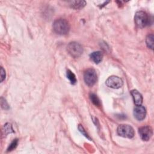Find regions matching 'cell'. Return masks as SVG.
Masks as SVG:
<instances>
[{
  "label": "cell",
  "mask_w": 154,
  "mask_h": 154,
  "mask_svg": "<svg viewBox=\"0 0 154 154\" xmlns=\"http://www.w3.org/2000/svg\"><path fill=\"white\" fill-rule=\"evenodd\" d=\"M53 29L59 35L67 34L70 29V26L68 22L64 19H58L53 23Z\"/></svg>",
  "instance_id": "1"
},
{
  "label": "cell",
  "mask_w": 154,
  "mask_h": 154,
  "mask_svg": "<svg viewBox=\"0 0 154 154\" xmlns=\"http://www.w3.org/2000/svg\"><path fill=\"white\" fill-rule=\"evenodd\" d=\"M134 20L138 28H143L148 25L149 22V18L148 14L146 12L139 11L135 13Z\"/></svg>",
  "instance_id": "2"
},
{
  "label": "cell",
  "mask_w": 154,
  "mask_h": 154,
  "mask_svg": "<svg viewBox=\"0 0 154 154\" xmlns=\"http://www.w3.org/2000/svg\"><path fill=\"white\" fill-rule=\"evenodd\" d=\"M67 51L72 57L78 58L82 55L83 48L79 43L73 42L69 43L67 46Z\"/></svg>",
  "instance_id": "3"
},
{
  "label": "cell",
  "mask_w": 154,
  "mask_h": 154,
  "mask_svg": "<svg viewBox=\"0 0 154 154\" xmlns=\"http://www.w3.org/2000/svg\"><path fill=\"white\" fill-rule=\"evenodd\" d=\"M117 132L119 135L125 138H131L134 135V131L132 127L125 124L120 125L117 128Z\"/></svg>",
  "instance_id": "4"
},
{
  "label": "cell",
  "mask_w": 154,
  "mask_h": 154,
  "mask_svg": "<svg viewBox=\"0 0 154 154\" xmlns=\"http://www.w3.org/2000/svg\"><path fill=\"white\" fill-rule=\"evenodd\" d=\"M84 79L85 84L90 87H92L97 81V74L93 69H88L85 71Z\"/></svg>",
  "instance_id": "5"
},
{
  "label": "cell",
  "mask_w": 154,
  "mask_h": 154,
  "mask_svg": "<svg viewBox=\"0 0 154 154\" xmlns=\"http://www.w3.org/2000/svg\"><path fill=\"white\" fill-rule=\"evenodd\" d=\"M106 85L112 88H119L123 84V80L117 76H111L106 80Z\"/></svg>",
  "instance_id": "6"
},
{
  "label": "cell",
  "mask_w": 154,
  "mask_h": 154,
  "mask_svg": "<svg viewBox=\"0 0 154 154\" xmlns=\"http://www.w3.org/2000/svg\"><path fill=\"white\" fill-rule=\"evenodd\" d=\"M138 133L141 140L143 141H148L152 136L153 131L150 126H145L139 128Z\"/></svg>",
  "instance_id": "7"
},
{
  "label": "cell",
  "mask_w": 154,
  "mask_h": 154,
  "mask_svg": "<svg viewBox=\"0 0 154 154\" xmlns=\"http://www.w3.org/2000/svg\"><path fill=\"white\" fill-rule=\"evenodd\" d=\"M146 114V108L140 105H136L134 109V115L135 119L138 120H143Z\"/></svg>",
  "instance_id": "8"
},
{
  "label": "cell",
  "mask_w": 154,
  "mask_h": 154,
  "mask_svg": "<svg viewBox=\"0 0 154 154\" xmlns=\"http://www.w3.org/2000/svg\"><path fill=\"white\" fill-rule=\"evenodd\" d=\"M134 102L136 105H140L143 102L142 95L136 90H132L131 91Z\"/></svg>",
  "instance_id": "9"
},
{
  "label": "cell",
  "mask_w": 154,
  "mask_h": 154,
  "mask_svg": "<svg viewBox=\"0 0 154 154\" xmlns=\"http://www.w3.org/2000/svg\"><path fill=\"white\" fill-rule=\"evenodd\" d=\"M90 57L94 63H95L96 64H99L102 60L103 54L100 51L93 52L90 54Z\"/></svg>",
  "instance_id": "10"
},
{
  "label": "cell",
  "mask_w": 154,
  "mask_h": 154,
  "mask_svg": "<svg viewBox=\"0 0 154 154\" xmlns=\"http://www.w3.org/2000/svg\"><path fill=\"white\" fill-rule=\"evenodd\" d=\"M86 5L85 1H73L70 2V5L74 9H81Z\"/></svg>",
  "instance_id": "11"
},
{
  "label": "cell",
  "mask_w": 154,
  "mask_h": 154,
  "mask_svg": "<svg viewBox=\"0 0 154 154\" xmlns=\"http://www.w3.org/2000/svg\"><path fill=\"white\" fill-rule=\"evenodd\" d=\"M66 75H67V78L69 79L72 84H75L76 83L77 80H76V76L72 71H70V70H67Z\"/></svg>",
  "instance_id": "12"
},
{
  "label": "cell",
  "mask_w": 154,
  "mask_h": 154,
  "mask_svg": "<svg viewBox=\"0 0 154 154\" xmlns=\"http://www.w3.org/2000/svg\"><path fill=\"white\" fill-rule=\"evenodd\" d=\"M153 35L149 34L147 36L146 39V43L147 47L151 49H153Z\"/></svg>",
  "instance_id": "13"
},
{
  "label": "cell",
  "mask_w": 154,
  "mask_h": 154,
  "mask_svg": "<svg viewBox=\"0 0 154 154\" xmlns=\"http://www.w3.org/2000/svg\"><path fill=\"white\" fill-rule=\"evenodd\" d=\"M90 98L91 101L93 102V103L94 105H95L96 106H100V100H99V98L97 97V96L96 94H94L93 93L90 94Z\"/></svg>",
  "instance_id": "14"
},
{
  "label": "cell",
  "mask_w": 154,
  "mask_h": 154,
  "mask_svg": "<svg viewBox=\"0 0 154 154\" xmlns=\"http://www.w3.org/2000/svg\"><path fill=\"white\" fill-rule=\"evenodd\" d=\"M17 142H18V140L17 139H15L14 141H13L12 143L10 144V146L8 147L7 150L8 151H11V150L14 149L16 147L17 145Z\"/></svg>",
  "instance_id": "15"
},
{
  "label": "cell",
  "mask_w": 154,
  "mask_h": 154,
  "mask_svg": "<svg viewBox=\"0 0 154 154\" xmlns=\"http://www.w3.org/2000/svg\"><path fill=\"white\" fill-rule=\"evenodd\" d=\"M4 128H5V132L7 133V134H8V133H11L13 131V129H12V127H11V125L10 124V123H7L4 126Z\"/></svg>",
  "instance_id": "16"
},
{
  "label": "cell",
  "mask_w": 154,
  "mask_h": 154,
  "mask_svg": "<svg viewBox=\"0 0 154 154\" xmlns=\"http://www.w3.org/2000/svg\"><path fill=\"white\" fill-rule=\"evenodd\" d=\"M78 129L79 130V131H80L85 137H86L87 138H88L90 140H91V138H90V137L88 135V134L85 132V129H84V128L82 127V125H79V126H78Z\"/></svg>",
  "instance_id": "17"
},
{
  "label": "cell",
  "mask_w": 154,
  "mask_h": 154,
  "mask_svg": "<svg viewBox=\"0 0 154 154\" xmlns=\"http://www.w3.org/2000/svg\"><path fill=\"white\" fill-rule=\"evenodd\" d=\"M1 106L2 108L5 109H8V105L7 104V103L6 102V100L5 99H4L3 98H1Z\"/></svg>",
  "instance_id": "18"
},
{
  "label": "cell",
  "mask_w": 154,
  "mask_h": 154,
  "mask_svg": "<svg viewBox=\"0 0 154 154\" xmlns=\"http://www.w3.org/2000/svg\"><path fill=\"white\" fill-rule=\"evenodd\" d=\"M1 82H2L5 78V71L2 67H1Z\"/></svg>",
  "instance_id": "19"
}]
</instances>
